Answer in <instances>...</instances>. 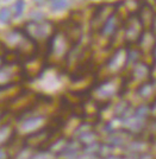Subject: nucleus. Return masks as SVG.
<instances>
[{
    "mask_svg": "<svg viewBox=\"0 0 156 159\" xmlns=\"http://www.w3.org/2000/svg\"><path fill=\"white\" fill-rule=\"evenodd\" d=\"M23 66L17 62L4 63L0 66V89L11 87L24 79Z\"/></svg>",
    "mask_w": 156,
    "mask_h": 159,
    "instance_id": "f257e3e1",
    "label": "nucleus"
},
{
    "mask_svg": "<svg viewBox=\"0 0 156 159\" xmlns=\"http://www.w3.org/2000/svg\"><path fill=\"white\" fill-rule=\"evenodd\" d=\"M43 96L40 95H35L29 92H24L21 95H18L17 98H13L10 102V112L14 113L17 112L18 114H25V113L32 111L35 107L38 105V102L42 100Z\"/></svg>",
    "mask_w": 156,
    "mask_h": 159,
    "instance_id": "f03ea898",
    "label": "nucleus"
},
{
    "mask_svg": "<svg viewBox=\"0 0 156 159\" xmlns=\"http://www.w3.org/2000/svg\"><path fill=\"white\" fill-rule=\"evenodd\" d=\"M29 37L37 40H48L55 33V26L50 21H27L23 29Z\"/></svg>",
    "mask_w": 156,
    "mask_h": 159,
    "instance_id": "7ed1b4c3",
    "label": "nucleus"
},
{
    "mask_svg": "<svg viewBox=\"0 0 156 159\" xmlns=\"http://www.w3.org/2000/svg\"><path fill=\"white\" fill-rule=\"evenodd\" d=\"M117 11V5L115 4H102L97 6L93 16L91 18V30L94 32H99L104 23L109 19L112 14Z\"/></svg>",
    "mask_w": 156,
    "mask_h": 159,
    "instance_id": "20e7f679",
    "label": "nucleus"
},
{
    "mask_svg": "<svg viewBox=\"0 0 156 159\" xmlns=\"http://www.w3.org/2000/svg\"><path fill=\"white\" fill-rule=\"evenodd\" d=\"M143 31H144V29L138 19L137 14H130L129 18L125 21V25H124V38L126 40V43L128 44L137 43Z\"/></svg>",
    "mask_w": 156,
    "mask_h": 159,
    "instance_id": "39448f33",
    "label": "nucleus"
},
{
    "mask_svg": "<svg viewBox=\"0 0 156 159\" xmlns=\"http://www.w3.org/2000/svg\"><path fill=\"white\" fill-rule=\"evenodd\" d=\"M62 33L67 37V39L69 40V43L72 45H78L81 42L82 38V29L80 21L75 19H70L66 21Z\"/></svg>",
    "mask_w": 156,
    "mask_h": 159,
    "instance_id": "423d86ee",
    "label": "nucleus"
},
{
    "mask_svg": "<svg viewBox=\"0 0 156 159\" xmlns=\"http://www.w3.org/2000/svg\"><path fill=\"white\" fill-rule=\"evenodd\" d=\"M44 122H45V118L42 115L29 116L21 121V124L19 125V131L24 134H30V133L42 128L44 126Z\"/></svg>",
    "mask_w": 156,
    "mask_h": 159,
    "instance_id": "0eeeda50",
    "label": "nucleus"
},
{
    "mask_svg": "<svg viewBox=\"0 0 156 159\" xmlns=\"http://www.w3.org/2000/svg\"><path fill=\"white\" fill-rule=\"evenodd\" d=\"M119 23H121V19L118 18L117 16V11L115 13L110 17L109 19L104 23V25L100 29V34L102 37L107 38V39H112L115 37L117 32H118V29H119Z\"/></svg>",
    "mask_w": 156,
    "mask_h": 159,
    "instance_id": "6e6552de",
    "label": "nucleus"
},
{
    "mask_svg": "<svg viewBox=\"0 0 156 159\" xmlns=\"http://www.w3.org/2000/svg\"><path fill=\"white\" fill-rule=\"evenodd\" d=\"M136 14L141 21L143 29H151L154 19H155V13L148 4H141Z\"/></svg>",
    "mask_w": 156,
    "mask_h": 159,
    "instance_id": "1a4fd4ad",
    "label": "nucleus"
},
{
    "mask_svg": "<svg viewBox=\"0 0 156 159\" xmlns=\"http://www.w3.org/2000/svg\"><path fill=\"white\" fill-rule=\"evenodd\" d=\"M126 64V51L123 49L117 50L106 63V69L111 73H116L123 69Z\"/></svg>",
    "mask_w": 156,
    "mask_h": 159,
    "instance_id": "9d476101",
    "label": "nucleus"
},
{
    "mask_svg": "<svg viewBox=\"0 0 156 159\" xmlns=\"http://www.w3.org/2000/svg\"><path fill=\"white\" fill-rule=\"evenodd\" d=\"M130 135H131V133L128 129H122V131L116 129L113 132H111V134L109 135L107 144L111 145L112 147H123V146H126L129 144Z\"/></svg>",
    "mask_w": 156,
    "mask_h": 159,
    "instance_id": "9b49d317",
    "label": "nucleus"
},
{
    "mask_svg": "<svg viewBox=\"0 0 156 159\" xmlns=\"http://www.w3.org/2000/svg\"><path fill=\"white\" fill-rule=\"evenodd\" d=\"M17 131L8 122H0V147L8 146L16 138Z\"/></svg>",
    "mask_w": 156,
    "mask_h": 159,
    "instance_id": "f8f14e48",
    "label": "nucleus"
},
{
    "mask_svg": "<svg viewBox=\"0 0 156 159\" xmlns=\"http://www.w3.org/2000/svg\"><path fill=\"white\" fill-rule=\"evenodd\" d=\"M154 87H155V82L148 80V81H144L142 83V86L138 88V94L139 96H142L143 99H148L151 96V93L154 90Z\"/></svg>",
    "mask_w": 156,
    "mask_h": 159,
    "instance_id": "ddd939ff",
    "label": "nucleus"
},
{
    "mask_svg": "<svg viewBox=\"0 0 156 159\" xmlns=\"http://www.w3.org/2000/svg\"><path fill=\"white\" fill-rule=\"evenodd\" d=\"M97 133H94L92 129L89 131H86V132L81 133L80 135H78V140L80 141V144L82 146H87L91 145L93 143H97Z\"/></svg>",
    "mask_w": 156,
    "mask_h": 159,
    "instance_id": "4468645a",
    "label": "nucleus"
},
{
    "mask_svg": "<svg viewBox=\"0 0 156 159\" xmlns=\"http://www.w3.org/2000/svg\"><path fill=\"white\" fill-rule=\"evenodd\" d=\"M132 115L139 120H145L149 116V106H145V105L139 106L138 108H136V111Z\"/></svg>",
    "mask_w": 156,
    "mask_h": 159,
    "instance_id": "2eb2a0df",
    "label": "nucleus"
},
{
    "mask_svg": "<svg viewBox=\"0 0 156 159\" xmlns=\"http://www.w3.org/2000/svg\"><path fill=\"white\" fill-rule=\"evenodd\" d=\"M13 17V13L11 12V10L8 7H1L0 8V23L8 24Z\"/></svg>",
    "mask_w": 156,
    "mask_h": 159,
    "instance_id": "dca6fc26",
    "label": "nucleus"
},
{
    "mask_svg": "<svg viewBox=\"0 0 156 159\" xmlns=\"http://www.w3.org/2000/svg\"><path fill=\"white\" fill-rule=\"evenodd\" d=\"M24 10H25V1H24V0H17V1L14 2L13 16L16 18L21 17V14L24 13Z\"/></svg>",
    "mask_w": 156,
    "mask_h": 159,
    "instance_id": "f3484780",
    "label": "nucleus"
},
{
    "mask_svg": "<svg viewBox=\"0 0 156 159\" xmlns=\"http://www.w3.org/2000/svg\"><path fill=\"white\" fill-rule=\"evenodd\" d=\"M50 5L54 11H62L68 7V1L67 0H51Z\"/></svg>",
    "mask_w": 156,
    "mask_h": 159,
    "instance_id": "a211bd4d",
    "label": "nucleus"
},
{
    "mask_svg": "<svg viewBox=\"0 0 156 159\" xmlns=\"http://www.w3.org/2000/svg\"><path fill=\"white\" fill-rule=\"evenodd\" d=\"M149 116L153 120L156 121V98L154 99V101L150 103L149 106Z\"/></svg>",
    "mask_w": 156,
    "mask_h": 159,
    "instance_id": "6ab92c4d",
    "label": "nucleus"
},
{
    "mask_svg": "<svg viewBox=\"0 0 156 159\" xmlns=\"http://www.w3.org/2000/svg\"><path fill=\"white\" fill-rule=\"evenodd\" d=\"M6 158V153L2 152V150H1V147H0V159H4Z\"/></svg>",
    "mask_w": 156,
    "mask_h": 159,
    "instance_id": "aec40b11",
    "label": "nucleus"
},
{
    "mask_svg": "<svg viewBox=\"0 0 156 159\" xmlns=\"http://www.w3.org/2000/svg\"><path fill=\"white\" fill-rule=\"evenodd\" d=\"M4 63H5V58H4V57H2V56H1V55H0V66H2V64H4Z\"/></svg>",
    "mask_w": 156,
    "mask_h": 159,
    "instance_id": "412c9836",
    "label": "nucleus"
},
{
    "mask_svg": "<svg viewBox=\"0 0 156 159\" xmlns=\"http://www.w3.org/2000/svg\"><path fill=\"white\" fill-rule=\"evenodd\" d=\"M35 2H36V4H38V5H41V4H43V2H44V1H45V0H34Z\"/></svg>",
    "mask_w": 156,
    "mask_h": 159,
    "instance_id": "4be33fe9",
    "label": "nucleus"
}]
</instances>
